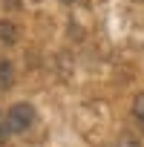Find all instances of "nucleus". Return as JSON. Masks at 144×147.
Returning a JSON list of instances; mask_svg holds the SVG:
<instances>
[{"label":"nucleus","instance_id":"1","mask_svg":"<svg viewBox=\"0 0 144 147\" xmlns=\"http://www.w3.org/2000/svg\"><path fill=\"white\" fill-rule=\"evenodd\" d=\"M35 124V107L32 104H26V101H20V104H15L9 113H6V127H9V133H26L29 127Z\"/></svg>","mask_w":144,"mask_h":147},{"label":"nucleus","instance_id":"2","mask_svg":"<svg viewBox=\"0 0 144 147\" xmlns=\"http://www.w3.org/2000/svg\"><path fill=\"white\" fill-rule=\"evenodd\" d=\"M15 87V66L9 58H0V92Z\"/></svg>","mask_w":144,"mask_h":147},{"label":"nucleus","instance_id":"3","mask_svg":"<svg viewBox=\"0 0 144 147\" xmlns=\"http://www.w3.org/2000/svg\"><path fill=\"white\" fill-rule=\"evenodd\" d=\"M0 43H17V26L12 20H0Z\"/></svg>","mask_w":144,"mask_h":147},{"label":"nucleus","instance_id":"4","mask_svg":"<svg viewBox=\"0 0 144 147\" xmlns=\"http://www.w3.org/2000/svg\"><path fill=\"white\" fill-rule=\"evenodd\" d=\"M133 121L138 124V130L144 133V92H138L133 98Z\"/></svg>","mask_w":144,"mask_h":147},{"label":"nucleus","instance_id":"5","mask_svg":"<svg viewBox=\"0 0 144 147\" xmlns=\"http://www.w3.org/2000/svg\"><path fill=\"white\" fill-rule=\"evenodd\" d=\"M6 136H9V127H6V124H0V141H3Z\"/></svg>","mask_w":144,"mask_h":147},{"label":"nucleus","instance_id":"6","mask_svg":"<svg viewBox=\"0 0 144 147\" xmlns=\"http://www.w3.org/2000/svg\"><path fill=\"white\" fill-rule=\"evenodd\" d=\"M61 3H75V0H61Z\"/></svg>","mask_w":144,"mask_h":147},{"label":"nucleus","instance_id":"7","mask_svg":"<svg viewBox=\"0 0 144 147\" xmlns=\"http://www.w3.org/2000/svg\"><path fill=\"white\" fill-rule=\"evenodd\" d=\"M135 3H144V0H135Z\"/></svg>","mask_w":144,"mask_h":147}]
</instances>
